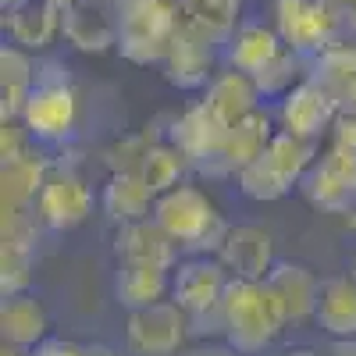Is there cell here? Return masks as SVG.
I'll return each instance as SVG.
<instances>
[{
    "instance_id": "1",
    "label": "cell",
    "mask_w": 356,
    "mask_h": 356,
    "mask_svg": "<svg viewBox=\"0 0 356 356\" xmlns=\"http://www.w3.org/2000/svg\"><path fill=\"white\" fill-rule=\"evenodd\" d=\"M289 328L264 282L232 278L221 303V339L246 356H260Z\"/></svg>"
},
{
    "instance_id": "2",
    "label": "cell",
    "mask_w": 356,
    "mask_h": 356,
    "mask_svg": "<svg viewBox=\"0 0 356 356\" xmlns=\"http://www.w3.org/2000/svg\"><path fill=\"white\" fill-rule=\"evenodd\" d=\"M154 218L168 228L182 257L218 253L228 232V221L221 218L218 203L193 182H178L175 189L161 193L154 203Z\"/></svg>"
},
{
    "instance_id": "3",
    "label": "cell",
    "mask_w": 356,
    "mask_h": 356,
    "mask_svg": "<svg viewBox=\"0 0 356 356\" xmlns=\"http://www.w3.org/2000/svg\"><path fill=\"white\" fill-rule=\"evenodd\" d=\"M314 161H317V139H303L282 129L271 136V143L264 146V154L253 164H246L235 175V186L250 200L271 203L300 189Z\"/></svg>"
},
{
    "instance_id": "4",
    "label": "cell",
    "mask_w": 356,
    "mask_h": 356,
    "mask_svg": "<svg viewBox=\"0 0 356 356\" xmlns=\"http://www.w3.org/2000/svg\"><path fill=\"white\" fill-rule=\"evenodd\" d=\"M178 25H182V0H122L118 54L132 65H164Z\"/></svg>"
},
{
    "instance_id": "5",
    "label": "cell",
    "mask_w": 356,
    "mask_h": 356,
    "mask_svg": "<svg viewBox=\"0 0 356 356\" xmlns=\"http://www.w3.org/2000/svg\"><path fill=\"white\" fill-rule=\"evenodd\" d=\"M79 122V97L68 79L65 61H40L36 65V89L22 111V125L40 146H57L75 132Z\"/></svg>"
},
{
    "instance_id": "6",
    "label": "cell",
    "mask_w": 356,
    "mask_h": 356,
    "mask_svg": "<svg viewBox=\"0 0 356 356\" xmlns=\"http://www.w3.org/2000/svg\"><path fill=\"white\" fill-rule=\"evenodd\" d=\"M232 275L214 253L182 257L171 271V300L193 321V335H221V303Z\"/></svg>"
},
{
    "instance_id": "7",
    "label": "cell",
    "mask_w": 356,
    "mask_h": 356,
    "mask_svg": "<svg viewBox=\"0 0 356 356\" xmlns=\"http://www.w3.org/2000/svg\"><path fill=\"white\" fill-rule=\"evenodd\" d=\"M346 25L349 18L339 0H275V29L285 47L307 57H317L339 43Z\"/></svg>"
},
{
    "instance_id": "8",
    "label": "cell",
    "mask_w": 356,
    "mask_h": 356,
    "mask_svg": "<svg viewBox=\"0 0 356 356\" xmlns=\"http://www.w3.org/2000/svg\"><path fill=\"white\" fill-rule=\"evenodd\" d=\"M189 335H193V321L171 296L161 303L129 310L125 321V346L132 356H175L186 349Z\"/></svg>"
},
{
    "instance_id": "9",
    "label": "cell",
    "mask_w": 356,
    "mask_h": 356,
    "mask_svg": "<svg viewBox=\"0 0 356 356\" xmlns=\"http://www.w3.org/2000/svg\"><path fill=\"white\" fill-rule=\"evenodd\" d=\"M218 61H225V43L182 18L161 68L164 79L178 89H207V82L218 75Z\"/></svg>"
},
{
    "instance_id": "10",
    "label": "cell",
    "mask_w": 356,
    "mask_h": 356,
    "mask_svg": "<svg viewBox=\"0 0 356 356\" xmlns=\"http://www.w3.org/2000/svg\"><path fill=\"white\" fill-rule=\"evenodd\" d=\"M93 214V189L72 168V164H54L47 182L36 200V218L47 232H72Z\"/></svg>"
},
{
    "instance_id": "11",
    "label": "cell",
    "mask_w": 356,
    "mask_h": 356,
    "mask_svg": "<svg viewBox=\"0 0 356 356\" xmlns=\"http://www.w3.org/2000/svg\"><path fill=\"white\" fill-rule=\"evenodd\" d=\"M339 97L335 89L324 82L321 75H307L300 86H292L289 93L278 100V122L285 132L303 136V139H317L324 132H332L335 118H339Z\"/></svg>"
},
{
    "instance_id": "12",
    "label": "cell",
    "mask_w": 356,
    "mask_h": 356,
    "mask_svg": "<svg viewBox=\"0 0 356 356\" xmlns=\"http://www.w3.org/2000/svg\"><path fill=\"white\" fill-rule=\"evenodd\" d=\"M40 228L36 211L0 218V296L29 289L33 260L40 253Z\"/></svg>"
},
{
    "instance_id": "13",
    "label": "cell",
    "mask_w": 356,
    "mask_h": 356,
    "mask_svg": "<svg viewBox=\"0 0 356 356\" xmlns=\"http://www.w3.org/2000/svg\"><path fill=\"white\" fill-rule=\"evenodd\" d=\"M271 136H275V118L264 107L253 111L250 118H243V122L228 125L218 154L211 157V164H207L200 175H207V178H235L246 164H253L264 154V146L271 143Z\"/></svg>"
},
{
    "instance_id": "14",
    "label": "cell",
    "mask_w": 356,
    "mask_h": 356,
    "mask_svg": "<svg viewBox=\"0 0 356 356\" xmlns=\"http://www.w3.org/2000/svg\"><path fill=\"white\" fill-rule=\"evenodd\" d=\"M214 257L225 264V271L232 278H246V282H264L271 275V267L278 264L275 235L257 225H228Z\"/></svg>"
},
{
    "instance_id": "15",
    "label": "cell",
    "mask_w": 356,
    "mask_h": 356,
    "mask_svg": "<svg viewBox=\"0 0 356 356\" xmlns=\"http://www.w3.org/2000/svg\"><path fill=\"white\" fill-rule=\"evenodd\" d=\"M225 132H228V125L203 100H196L178 118H171V125L164 129L168 143H175L178 150H182V157L189 161L193 171H203L207 164H211V157L218 154Z\"/></svg>"
},
{
    "instance_id": "16",
    "label": "cell",
    "mask_w": 356,
    "mask_h": 356,
    "mask_svg": "<svg viewBox=\"0 0 356 356\" xmlns=\"http://www.w3.org/2000/svg\"><path fill=\"white\" fill-rule=\"evenodd\" d=\"M0 11H4V40L29 54H43L61 36L65 8L54 0H15Z\"/></svg>"
},
{
    "instance_id": "17",
    "label": "cell",
    "mask_w": 356,
    "mask_h": 356,
    "mask_svg": "<svg viewBox=\"0 0 356 356\" xmlns=\"http://www.w3.org/2000/svg\"><path fill=\"white\" fill-rule=\"evenodd\" d=\"M50 168L54 161L43 150H36V143L25 154L0 161V214L36 211V200H40V189L47 182Z\"/></svg>"
},
{
    "instance_id": "18",
    "label": "cell",
    "mask_w": 356,
    "mask_h": 356,
    "mask_svg": "<svg viewBox=\"0 0 356 356\" xmlns=\"http://www.w3.org/2000/svg\"><path fill=\"white\" fill-rule=\"evenodd\" d=\"M303 196L307 203H314L324 214H339V207L346 203V196L356 189V157L339 150V146H328L307 171L303 178Z\"/></svg>"
},
{
    "instance_id": "19",
    "label": "cell",
    "mask_w": 356,
    "mask_h": 356,
    "mask_svg": "<svg viewBox=\"0 0 356 356\" xmlns=\"http://www.w3.org/2000/svg\"><path fill=\"white\" fill-rule=\"evenodd\" d=\"M264 285L271 289L285 324H307V321H314L317 296H321V278L310 271L307 264L278 260L271 267V275L264 278Z\"/></svg>"
},
{
    "instance_id": "20",
    "label": "cell",
    "mask_w": 356,
    "mask_h": 356,
    "mask_svg": "<svg viewBox=\"0 0 356 356\" xmlns=\"http://www.w3.org/2000/svg\"><path fill=\"white\" fill-rule=\"evenodd\" d=\"M114 257L118 260H146V264H161V267H178V243L168 235V228L150 214V218H139L129 225H118L114 232Z\"/></svg>"
},
{
    "instance_id": "21",
    "label": "cell",
    "mask_w": 356,
    "mask_h": 356,
    "mask_svg": "<svg viewBox=\"0 0 356 356\" xmlns=\"http://www.w3.org/2000/svg\"><path fill=\"white\" fill-rule=\"evenodd\" d=\"M207 107H211L225 125H235V122H243V118H250L253 111H260V86L253 75L239 72V68H221L211 82H207L203 89V97H200Z\"/></svg>"
},
{
    "instance_id": "22",
    "label": "cell",
    "mask_w": 356,
    "mask_h": 356,
    "mask_svg": "<svg viewBox=\"0 0 356 356\" xmlns=\"http://www.w3.org/2000/svg\"><path fill=\"white\" fill-rule=\"evenodd\" d=\"M285 50V40L275 25H264V22H243L225 43V65L228 68H239L246 75H260L275 57Z\"/></svg>"
},
{
    "instance_id": "23",
    "label": "cell",
    "mask_w": 356,
    "mask_h": 356,
    "mask_svg": "<svg viewBox=\"0 0 356 356\" xmlns=\"http://www.w3.org/2000/svg\"><path fill=\"white\" fill-rule=\"evenodd\" d=\"M114 296L125 310H139L161 303L171 296V267L146 264V260H118L114 271Z\"/></svg>"
},
{
    "instance_id": "24",
    "label": "cell",
    "mask_w": 356,
    "mask_h": 356,
    "mask_svg": "<svg viewBox=\"0 0 356 356\" xmlns=\"http://www.w3.org/2000/svg\"><path fill=\"white\" fill-rule=\"evenodd\" d=\"M47 328H50L47 307L29 289L4 296V303H0V339L8 346L36 349L47 339Z\"/></svg>"
},
{
    "instance_id": "25",
    "label": "cell",
    "mask_w": 356,
    "mask_h": 356,
    "mask_svg": "<svg viewBox=\"0 0 356 356\" xmlns=\"http://www.w3.org/2000/svg\"><path fill=\"white\" fill-rule=\"evenodd\" d=\"M36 65L33 54L4 40L0 47V122L22 118L29 97L36 89Z\"/></svg>"
},
{
    "instance_id": "26",
    "label": "cell",
    "mask_w": 356,
    "mask_h": 356,
    "mask_svg": "<svg viewBox=\"0 0 356 356\" xmlns=\"http://www.w3.org/2000/svg\"><path fill=\"white\" fill-rule=\"evenodd\" d=\"M314 324L328 339H353L356 335V282L349 275L321 278Z\"/></svg>"
},
{
    "instance_id": "27",
    "label": "cell",
    "mask_w": 356,
    "mask_h": 356,
    "mask_svg": "<svg viewBox=\"0 0 356 356\" xmlns=\"http://www.w3.org/2000/svg\"><path fill=\"white\" fill-rule=\"evenodd\" d=\"M154 203H157V196L150 193V186H146L136 171H111L107 175L104 193H100V207H104V214L114 225H129V221H139V218H150Z\"/></svg>"
},
{
    "instance_id": "28",
    "label": "cell",
    "mask_w": 356,
    "mask_h": 356,
    "mask_svg": "<svg viewBox=\"0 0 356 356\" xmlns=\"http://www.w3.org/2000/svg\"><path fill=\"white\" fill-rule=\"evenodd\" d=\"M186 171H189V161L182 157V150H178L175 143H168V136L164 139H154L150 150L143 154V161L136 168V175L143 178L146 186H150L154 196L175 189L178 182H186Z\"/></svg>"
},
{
    "instance_id": "29",
    "label": "cell",
    "mask_w": 356,
    "mask_h": 356,
    "mask_svg": "<svg viewBox=\"0 0 356 356\" xmlns=\"http://www.w3.org/2000/svg\"><path fill=\"white\" fill-rule=\"evenodd\" d=\"M310 72H314V57H307V54H300V50L285 47V50L275 57V61L257 75V86H260L264 100H282L289 89L300 86Z\"/></svg>"
},
{
    "instance_id": "30",
    "label": "cell",
    "mask_w": 356,
    "mask_h": 356,
    "mask_svg": "<svg viewBox=\"0 0 356 356\" xmlns=\"http://www.w3.org/2000/svg\"><path fill=\"white\" fill-rule=\"evenodd\" d=\"M182 18L228 43V36L243 25V0H182Z\"/></svg>"
},
{
    "instance_id": "31",
    "label": "cell",
    "mask_w": 356,
    "mask_h": 356,
    "mask_svg": "<svg viewBox=\"0 0 356 356\" xmlns=\"http://www.w3.org/2000/svg\"><path fill=\"white\" fill-rule=\"evenodd\" d=\"M154 139H157V136H150V132H136V136L118 139L111 150H107V168H111V171H136L139 161H143V154L150 150Z\"/></svg>"
},
{
    "instance_id": "32",
    "label": "cell",
    "mask_w": 356,
    "mask_h": 356,
    "mask_svg": "<svg viewBox=\"0 0 356 356\" xmlns=\"http://www.w3.org/2000/svg\"><path fill=\"white\" fill-rule=\"evenodd\" d=\"M332 146L356 157V111H339L335 125H332Z\"/></svg>"
},
{
    "instance_id": "33",
    "label": "cell",
    "mask_w": 356,
    "mask_h": 356,
    "mask_svg": "<svg viewBox=\"0 0 356 356\" xmlns=\"http://www.w3.org/2000/svg\"><path fill=\"white\" fill-rule=\"evenodd\" d=\"M33 356H89V353H86V346H79L72 339H43L33 349Z\"/></svg>"
},
{
    "instance_id": "34",
    "label": "cell",
    "mask_w": 356,
    "mask_h": 356,
    "mask_svg": "<svg viewBox=\"0 0 356 356\" xmlns=\"http://www.w3.org/2000/svg\"><path fill=\"white\" fill-rule=\"evenodd\" d=\"M182 356H246V353H239L235 346H228V342L221 339V342H203V346H196V349H186Z\"/></svg>"
},
{
    "instance_id": "35",
    "label": "cell",
    "mask_w": 356,
    "mask_h": 356,
    "mask_svg": "<svg viewBox=\"0 0 356 356\" xmlns=\"http://www.w3.org/2000/svg\"><path fill=\"white\" fill-rule=\"evenodd\" d=\"M324 353L328 356H356V335L353 339H332V346Z\"/></svg>"
},
{
    "instance_id": "36",
    "label": "cell",
    "mask_w": 356,
    "mask_h": 356,
    "mask_svg": "<svg viewBox=\"0 0 356 356\" xmlns=\"http://www.w3.org/2000/svg\"><path fill=\"white\" fill-rule=\"evenodd\" d=\"M335 218H339V221H346L349 228H356V189L346 196V203L339 207V214H335Z\"/></svg>"
},
{
    "instance_id": "37",
    "label": "cell",
    "mask_w": 356,
    "mask_h": 356,
    "mask_svg": "<svg viewBox=\"0 0 356 356\" xmlns=\"http://www.w3.org/2000/svg\"><path fill=\"white\" fill-rule=\"evenodd\" d=\"M86 353H89V356H118L111 346H100V342H97V346H86Z\"/></svg>"
},
{
    "instance_id": "38",
    "label": "cell",
    "mask_w": 356,
    "mask_h": 356,
    "mask_svg": "<svg viewBox=\"0 0 356 356\" xmlns=\"http://www.w3.org/2000/svg\"><path fill=\"white\" fill-rule=\"evenodd\" d=\"M0 356H33V349H18V346H8V342H4Z\"/></svg>"
},
{
    "instance_id": "39",
    "label": "cell",
    "mask_w": 356,
    "mask_h": 356,
    "mask_svg": "<svg viewBox=\"0 0 356 356\" xmlns=\"http://www.w3.org/2000/svg\"><path fill=\"white\" fill-rule=\"evenodd\" d=\"M285 356H328V353H317V349H292Z\"/></svg>"
},
{
    "instance_id": "40",
    "label": "cell",
    "mask_w": 356,
    "mask_h": 356,
    "mask_svg": "<svg viewBox=\"0 0 356 356\" xmlns=\"http://www.w3.org/2000/svg\"><path fill=\"white\" fill-rule=\"evenodd\" d=\"M339 4H342L346 11H353V8H356V0H339Z\"/></svg>"
},
{
    "instance_id": "41",
    "label": "cell",
    "mask_w": 356,
    "mask_h": 356,
    "mask_svg": "<svg viewBox=\"0 0 356 356\" xmlns=\"http://www.w3.org/2000/svg\"><path fill=\"white\" fill-rule=\"evenodd\" d=\"M349 278L356 282V257H353V264H349Z\"/></svg>"
},
{
    "instance_id": "42",
    "label": "cell",
    "mask_w": 356,
    "mask_h": 356,
    "mask_svg": "<svg viewBox=\"0 0 356 356\" xmlns=\"http://www.w3.org/2000/svg\"><path fill=\"white\" fill-rule=\"evenodd\" d=\"M54 4H61V8H68V4H75V0H54Z\"/></svg>"
},
{
    "instance_id": "43",
    "label": "cell",
    "mask_w": 356,
    "mask_h": 356,
    "mask_svg": "<svg viewBox=\"0 0 356 356\" xmlns=\"http://www.w3.org/2000/svg\"><path fill=\"white\" fill-rule=\"evenodd\" d=\"M8 4H15V0H0V8H8Z\"/></svg>"
}]
</instances>
